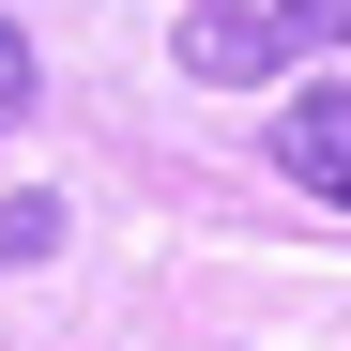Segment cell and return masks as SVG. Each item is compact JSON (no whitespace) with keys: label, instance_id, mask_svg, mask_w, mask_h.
Here are the masks:
<instances>
[{"label":"cell","instance_id":"4","mask_svg":"<svg viewBox=\"0 0 351 351\" xmlns=\"http://www.w3.org/2000/svg\"><path fill=\"white\" fill-rule=\"evenodd\" d=\"M16 107H31V31L0 16V123H16Z\"/></svg>","mask_w":351,"mask_h":351},{"label":"cell","instance_id":"3","mask_svg":"<svg viewBox=\"0 0 351 351\" xmlns=\"http://www.w3.org/2000/svg\"><path fill=\"white\" fill-rule=\"evenodd\" d=\"M62 245V199H0V260H46Z\"/></svg>","mask_w":351,"mask_h":351},{"label":"cell","instance_id":"5","mask_svg":"<svg viewBox=\"0 0 351 351\" xmlns=\"http://www.w3.org/2000/svg\"><path fill=\"white\" fill-rule=\"evenodd\" d=\"M275 16H290V31H336V46H351V0H275Z\"/></svg>","mask_w":351,"mask_h":351},{"label":"cell","instance_id":"1","mask_svg":"<svg viewBox=\"0 0 351 351\" xmlns=\"http://www.w3.org/2000/svg\"><path fill=\"white\" fill-rule=\"evenodd\" d=\"M275 168L306 199H351V77H306V92H275Z\"/></svg>","mask_w":351,"mask_h":351},{"label":"cell","instance_id":"2","mask_svg":"<svg viewBox=\"0 0 351 351\" xmlns=\"http://www.w3.org/2000/svg\"><path fill=\"white\" fill-rule=\"evenodd\" d=\"M290 62V16L275 0H199L184 16V77H275Z\"/></svg>","mask_w":351,"mask_h":351}]
</instances>
